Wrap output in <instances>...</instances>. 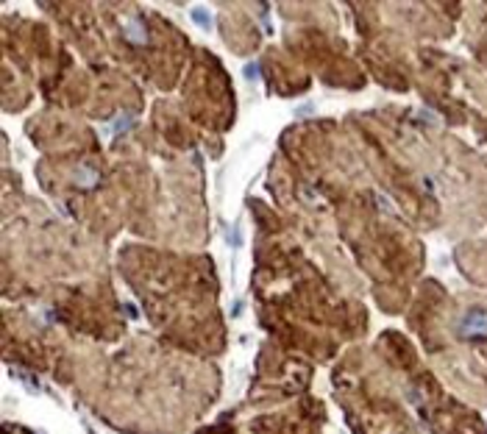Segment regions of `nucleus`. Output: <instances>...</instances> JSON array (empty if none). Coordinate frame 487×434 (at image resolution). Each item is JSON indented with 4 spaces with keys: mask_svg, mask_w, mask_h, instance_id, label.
<instances>
[{
    "mask_svg": "<svg viewBox=\"0 0 487 434\" xmlns=\"http://www.w3.org/2000/svg\"><path fill=\"white\" fill-rule=\"evenodd\" d=\"M459 337L463 340H487V310L484 306H471L459 320Z\"/></svg>",
    "mask_w": 487,
    "mask_h": 434,
    "instance_id": "nucleus-1",
    "label": "nucleus"
},
{
    "mask_svg": "<svg viewBox=\"0 0 487 434\" xmlns=\"http://www.w3.org/2000/svg\"><path fill=\"white\" fill-rule=\"evenodd\" d=\"M145 34H148V29H145V22L140 17L125 20V37L132 42H145Z\"/></svg>",
    "mask_w": 487,
    "mask_h": 434,
    "instance_id": "nucleus-2",
    "label": "nucleus"
}]
</instances>
